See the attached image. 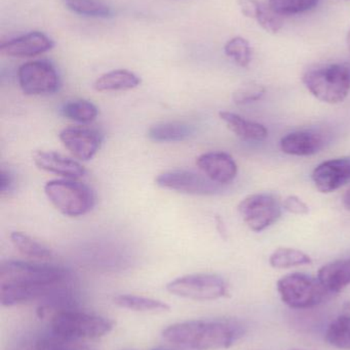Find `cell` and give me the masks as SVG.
<instances>
[{
    "label": "cell",
    "mask_w": 350,
    "mask_h": 350,
    "mask_svg": "<svg viewBox=\"0 0 350 350\" xmlns=\"http://www.w3.org/2000/svg\"><path fill=\"white\" fill-rule=\"evenodd\" d=\"M244 334L238 323L229 320H195L177 323L162 331L164 340L192 350L232 347Z\"/></svg>",
    "instance_id": "6da1fadb"
},
{
    "label": "cell",
    "mask_w": 350,
    "mask_h": 350,
    "mask_svg": "<svg viewBox=\"0 0 350 350\" xmlns=\"http://www.w3.org/2000/svg\"><path fill=\"white\" fill-rule=\"evenodd\" d=\"M302 81L318 100L339 104L350 92V64H327L312 68L304 73Z\"/></svg>",
    "instance_id": "7a4b0ae2"
},
{
    "label": "cell",
    "mask_w": 350,
    "mask_h": 350,
    "mask_svg": "<svg viewBox=\"0 0 350 350\" xmlns=\"http://www.w3.org/2000/svg\"><path fill=\"white\" fill-rule=\"evenodd\" d=\"M69 278L64 267L51 265L8 260L0 265V284L24 287L63 285Z\"/></svg>",
    "instance_id": "3957f363"
},
{
    "label": "cell",
    "mask_w": 350,
    "mask_h": 350,
    "mask_svg": "<svg viewBox=\"0 0 350 350\" xmlns=\"http://www.w3.org/2000/svg\"><path fill=\"white\" fill-rule=\"evenodd\" d=\"M114 323L109 319L77 310H61L51 319L53 335L71 340H90L109 334Z\"/></svg>",
    "instance_id": "277c9868"
},
{
    "label": "cell",
    "mask_w": 350,
    "mask_h": 350,
    "mask_svg": "<svg viewBox=\"0 0 350 350\" xmlns=\"http://www.w3.org/2000/svg\"><path fill=\"white\" fill-rule=\"evenodd\" d=\"M45 193L62 214L78 217L88 213L95 206L94 191L84 183L69 179H57L45 183Z\"/></svg>",
    "instance_id": "5b68a950"
},
{
    "label": "cell",
    "mask_w": 350,
    "mask_h": 350,
    "mask_svg": "<svg viewBox=\"0 0 350 350\" xmlns=\"http://www.w3.org/2000/svg\"><path fill=\"white\" fill-rule=\"evenodd\" d=\"M277 287L282 301L296 310L318 306L330 294L320 280L301 273L285 275L279 280Z\"/></svg>",
    "instance_id": "8992f818"
},
{
    "label": "cell",
    "mask_w": 350,
    "mask_h": 350,
    "mask_svg": "<svg viewBox=\"0 0 350 350\" xmlns=\"http://www.w3.org/2000/svg\"><path fill=\"white\" fill-rule=\"evenodd\" d=\"M166 288L173 295L199 301L219 299L228 294L225 280L213 273L184 275L173 280Z\"/></svg>",
    "instance_id": "52a82bcc"
},
{
    "label": "cell",
    "mask_w": 350,
    "mask_h": 350,
    "mask_svg": "<svg viewBox=\"0 0 350 350\" xmlns=\"http://www.w3.org/2000/svg\"><path fill=\"white\" fill-rule=\"evenodd\" d=\"M283 206L271 193L248 196L238 204V212L253 232H260L279 220Z\"/></svg>",
    "instance_id": "ba28073f"
},
{
    "label": "cell",
    "mask_w": 350,
    "mask_h": 350,
    "mask_svg": "<svg viewBox=\"0 0 350 350\" xmlns=\"http://www.w3.org/2000/svg\"><path fill=\"white\" fill-rule=\"evenodd\" d=\"M18 84L28 96H42L57 92L60 78L57 70L49 62H28L18 68Z\"/></svg>",
    "instance_id": "9c48e42d"
},
{
    "label": "cell",
    "mask_w": 350,
    "mask_h": 350,
    "mask_svg": "<svg viewBox=\"0 0 350 350\" xmlns=\"http://www.w3.org/2000/svg\"><path fill=\"white\" fill-rule=\"evenodd\" d=\"M155 183L162 189L188 193V195H214L220 191V185L208 178L205 174L187 170L164 172L155 178Z\"/></svg>",
    "instance_id": "30bf717a"
},
{
    "label": "cell",
    "mask_w": 350,
    "mask_h": 350,
    "mask_svg": "<svg viewBox=\"0 0 350 350\" xmlns=\"http://www.w3.org/2000/svg\"><path fill=\"white\" fill-rule=\"evenodd\" d=\"M59 137L66 149L82 161L92 159L102 143L100 133L86 127H67L60 133Z\"/></svg>",
    "instance_id": "8fae6325"
},
{
    "label": "cell",
    "mask_w": 350,
    "mask_h": 350,
    "mask_svg": "<svg viewBox=\"0 0 350 350\" xmlns=\"http://www.w3.org/2000/svg\"><path fill=\"white\" fill-rule=\"evenodd\" d=\"M312 180L318 191L331 193L350 181V157L323 162L312 172Z\"/></svg>",
    "instance_id": "7c38bea8"
},
{
    "label": "cell",
    "mask_w": 350,
    "mask_h": 350,
    "mask_svg": "<svg viewBox=\"0 0 350 350\" xmlns=\"http://www.w3.org/2000/svg\"><path fill=\"white\" fill-rule=\"evenodd\" d=\"M197 167L217 185L232 183L238 174V165L232 156L224 152H209L199 156Z\"/></svg>",
    "instance_id": "4fadbf2b"
},
{
    "label": "cell",
    "mask_w": 350,
    "mask_h": 350,
    "mask_svg": "<svg viewBox=\"0 0 350 350\" xmlns=\"http://www.w3.org/2000/svg\"><path fill=\"white\" fill-rule=\"evenodd\" d=\"M55 42L45 33L30 32L0 45V51L12 57H32L51 51Z\"/></svg>",
    "instance_id": "5bb4252c"
},
{
    "label": "cell",
    "mask_w": 350,
    "mask_h": 350,
    "mask_svg": "<svg viewBox=\"0 0 350 350\" xmlns=\"http://www.w3.org/2000/svg\"><path fill=\"white\" fill-rule=\"evenodd\" d=\"M327 144L328 139L323 133L312 131H295L282 139L281 149L288 155L308 157L322 151Z\"/></svg>",
    "instance_id": "9a60e30c"
},
{
    "label": "cell",
    "mask_w": 350,
    "mask_h": 350,
    "mask_svg": "<svg viewBox=\"0 0 350 350\" xmlns=\"http://www.w3.org/2000/svg\"><path fill=\"white\" fill-rule=\"evenodd\" d=\"M33 161L39 170L60 175L66 179H77L86 174V170L82 164L55 152H35Z\"/></svg>",
    "instance_id": "2e32d148"
},
{
    "label": "cell",
    "mask_w": 350,
    "mask_h": 350,
    "mask_svg": "<svg viewBox=\"0 0 350 350\" xmlns=\"http://www.w3.org/2000/svg\"><path fill=\"white\" fill-rule=\"evenodd\" d=\"M62 285L49 287H24V286L4 285L0 284V304L1 306H18L41 297H49L57 291Z\"/></svg>",
    "instance_id": "e0dca14e"
},
{
    "label": "cell",
    "mask_w": 350,
    "mask_h": 350,
    "mask_svg": "<svg viewBox=\"0 0 350 350\" xmlns=\"http://www.w3.org/2000/svg\"><path fill=\"white\" fill-rule=\"evenodd\" d=\"M238 5L244 16L254 18L266 32H279L283 28L281 14H277L269 5L258 0H238Z\"/></svg>",
    "instance_id": "ac0fdd59"
},
{
    "label": "cell",
    "mask_w": 350,
    "mask_h": 350,
    "mask_svg": "<svg viewBox=\"0 0 350 350\" xmlns=\"http://www.w3.org/2000/svg\"><path fill=\"white\" fill-rule=\"evenodd\" d=\"M221 120L228 129L240 139L247 142H262L268 137V131L264 125L247 120L244 117L228 111L219 113Z\"/></svg>",
    "instance_id": "d6986e66"
},
{
    "label": "cell",
    "mask_w": 350,
    "mask_h": 350,
    "mask_svg": "<svg viewBox=\"0 0 350 350\" xmlns=\"http://www.w3.org/2000/svg\"><path fill=\"white\" fill-rule=\"evenodd\" d=\"M318 279L330 294L342 291L350 285V256L324 265L318 271Z\"/></svg>",
    "instance_id": "ffe728a7"
},
{
    "label": "cell",
    "mask_w": 350,
    "mask_h": 350,
    "mask_svg": "<svg viewBox=\"0 0 350 350\" xmlns=\"http://www.w3.org/2000/svg\"><path fill=\"white\" fill-rule=\"evenodd\" d=\"M141 83L139 76L129 70H114L103 74L94 82L95 90L97 92H119L129 90L138 88Z\"/></svg>",
    "instance_id": "44dd1931"
},
{
    "label": "cell",
    "mask_w": 350,
    "mask_h": 350,
    "mask_svg": "<svg viewBox=\"0 0 350 350\" xmlns=\"http://www.w3.org/2000/svg\"><path fill=\"white\" fill-rule=\"evenodd\" d=\"M155 143H177L185 141L193 135V127L181 122H166L153 125L147 133Z\"/></svg>",
    "instance_id": "7402d4cb"
},
{
    "label": "cell",
    "mask_w": 350,
    "mask_h": 350,
    "mask_svg": "<svg viewBox=\"0 0 350 350\" xmlns=\"http://www.w3.org/2000/svg\"><path fill=\"white\" fill-rule=\"evenodd\" d=\"M326 341L335 349L350 350V304L329 325Z\"/></svg>",
    "instance_id": "603a6c76"
},
{
    "label": "cell",
    "mask_w": 350,
    "mask_h": 350,
    "mask_svg": "<svg viewBox=\"0 0 350 350\" xmlns=\"http://www.w3.org/2000/svg\"><path fill=\"white\" fill-rule=\"evenodd\" d=\"M113 302L117 306L134 312H149V314H162L170 312L171 308L168 304L160 300L152 298L142 297L136 295H117L113 298Z\"/></svg>",
    "instance_id": "cb8c5ba5"
},
{
    "label": "cell",
    "mask_w": 350,
    "mask_h": 350,
    "mask_svg": "<svg viewBox=\"0 0 350 350\" xmlns=\"http://www.w3.org/2000/svg\"><path fill=\"white\" fill-rule=\"evenodd\" d=\"M10 241L14 248L24 255L33 259H49L51 258L53 252L49 247L43 245L42 243L33 239L32 237L24 234L22 232H14L10 234Z\"/></svg>",
    "instance_id": "d4e9b609"
},
{
    "label": "cell",
    "mask_w": 350,
    "mask_h": 350,
    "mask_svg": "<svg viewBox=\"0 0 350 350\" xmlns=\"http://www.w3.org/2000/svg\"><path fill=\"white\" fill-rule=\"evenodd\" d=\"M312 262L310 255L293 248L277 249L269 258L271 267L281 269L310 265Z\"/></svg>",
    "instance_id": "484cf974"
},
{
    "label": "cell",
    "mask_w": 350,
    "mask_h": 350,
    "mask_svg": "<svg viewBox=\"0 0 350 350\" xmlns=\"http://www.w3.org/2000/svg\"><path fill=\"white\" fill-rule=\"evenodd\" d=\"M68 10L80 16L92 18H109L112 10L101 0H63Z\"/></svg>",
    "instance_id": "4316f807"
},
{
    "label": "cell",
    "mask_w": 350,
    "mask_h": 350,
    "mask_svg": "<svg viewBox=\"0 0 350 350\" xmlns=\"http://www.w3.org/2000/svg\"><path fill=\"white\" fill-rule=\"evenodd\" d=\"M62 114L66 118L79 123H88L94 121L99 114L98 108L92 103L84 100H71L64 105Z\"/></svg>",
    "instance_id": "83f0119b"
},
{
    "label": "cell",
    "mask_w": 350,
    "mask_h": 350,
    "mask_svg": "<svg viewBox=\"0 0 350 350\" xmlns=\"http://www.w3.org/2000/svg\"><path fill=\"white\" fill-rule=\"evenodd\" d=\"M224 51L225 55L240 67H248L252 61V49L250 43L242 37L236 36L230 39L224 46Z\"/></svg>",
    "instance_id": "f1b7e54d"
},
{
    "label": "cell",
    "mask_w": 350,
    "mask_h": 350,
    "mask_svg": "<svg viewBox=\"0 0 350 350\" xmlns=\"http://www.w3.org/2000/svg\"><path fill=\"white\" fill-rule=\"evenodd\" d=\"M320 0H268V5L281 16L303 14L318 5Z\"/></svg>",
    "instance_id": "f546056e"
},
{
    "label": "cell",
    "mask_w": 350,
    "mask_h": 350,
    "mask_svg": "<svg viewBox=\"0 0 350 350\" xmlns=\"http://www.w3.org/2000/svg\"><path fill=\"white\" fill-rule=\"evenodd\" d=\"M36 350H97L88 345H84L82 341L71 340L63 337L53 335L39 339L35 345Z\"/></svg>",
    "instance_id": "4dcf8cb0"
},
{
    "label": "cell",
    "mask_w": 350,
    "mask_h": 350,
    "mask_svg": "<svg viewBox=\"0 0 350 350\" xmlns=\"http://www.w3.org/2000/svg\"><path fill=\"white\" fill-rule=\"evenodd\" d=\"M265 94V88L260 84L249 83L234 92V100L238 105L250 104L260 100Z\"/></svg>",
    "instance_id": "1f68e13d"
},
{
    "label": "cell",
    "mask_w": 350,
    "mask_h": 350,
    "mask_svg": "<svg viewBox=\"0 0 350 350\" xmlns=\"http://www.w3.org/2000/svg\"><path fill=\"white\" fill-rule=\"evenodd\" d=\"M283 207L290 213L296 214V215H305L310 212L308 206L296 196H289V197L286 198L283 203Z\"/></svg>",
    "instance_id": "d6a6232c"
},
{
    "label": "cell",
    "mask_w": 350,
    "mask_h": 350,
    "mask_svg": "<svg viewBox=\"0 0 350 350\" xmlns=\"http://www.w3.org/2000/svg\"><path fill=\"white\" fill-rule=\"evenodd\" d=\"M14 185V178L10 172L1 170L0 172V191L1 193H8L12 191Z\"/></svg>",
    "instance_id": "836d02e7"
},
{
    "label": "cell",
    "mask_w": 350,
    "mask_h": 350,
    "mask_svg": "<svg viewBox=\"0 0 350 350\" xmlns=\"http://www.w3.org/2000/svg\"><path fill=\"white\" fill-rule=\"evenodd\" d=\"M343 205L345 206L347 209L350 210V187L347 189V193L343 196Z\"/></svg>",
    "instance_id": "e575fe53"
},
{
    "label": "cell",
    "mask_w": 350,
    "mask_h": 350,
    "mask_svg": "<svg viewBox=\"0 0 350 350\" xmlns=\"http://www.w3.org/2000/svg\"><path fill=\"white\" fill-rule=\"evenodd\" d=\"M347 46H349V49L350 51V29L349 31V34H347Z\"/></svg>",
    "instance_id": "d590c367"
},
{
    "label": "cell",
    "mask_w": 350,
    "mask_h": 350,
    "mask_svg": "<svg viewBox=\"0 0 350 350\" xmlns=\"http://www.w3.org/2000/svg\"><path fill=\"white\" fill-rule=\"evenodd\" d=\"M153 350H166V349H153Z\"/></svg>",
    "instance_id": "8d00e7d4"
},
{
    "label": "cell",
    "mask_w": 350,
    "mask_h": 350,
    "mask_svg": "<svg viewBox=\"0 0 350 350\" xmlns=\"http://www.w3.org/2000/svg\"><path fill=\"white\" fill-rule=\"evenodd\" d=\"M290 350H300V349H290Z\"/></svg>",
    "instance_id": "74e56055"
}]
</instances>
